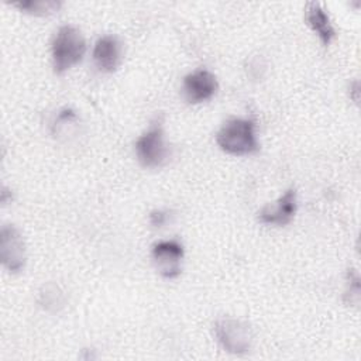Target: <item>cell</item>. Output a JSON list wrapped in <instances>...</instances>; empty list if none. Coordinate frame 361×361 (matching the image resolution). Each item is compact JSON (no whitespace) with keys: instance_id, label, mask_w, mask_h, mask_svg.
Wrapping results in <instances>:
<instances>
[{"instance_id":"obj_11","label":"cell","mask_w":361,"mask_h":361,"mask_svg":"<svg viewBox=\"0 0 361 361\" xmlns=\"http://www.w3.org/2000/svg\"><path fill=\"white\" fill-rule=\"evenodd\" d=\"M39 306L49 313H58L65 306L63 290L54 282L45 283L38 292Z\"/></svg>"},{"instance_id":"obj_1","label":"cell","mask_w":361,"mask_h":361,"mask_svg":"<svg viewBox=\"0 0 361 361\" xmlns=\"http://www.w3.org/2000/svg\"><path fill=\"white\" fill-rule=\"evenodd\" d=\"M217 147L233 157H248L259 151L257 123L250 117H230L216 133Z\"/></svg>"},{"instance_id":"obj_12","label":"cell","mask_w":361,"mask_h":361,"mask_svg":"<svg viewBox=\"0 0 361 361\" xmlns=\"http://www.w3.org/2000/svg\"><path fill=\"white\" fill-rule=\"evenodd\" d=\"M62 3L55 0H30V1H21L16 3L14 7L21 10L23 13L35 16V17H45L49 14H54L61 8Z\"/></svg>"},{"instance_id":"obj_5","label":"cell","mask_w":361,"mask_h":361,"mask_svg":"<svg viewBox=\"0 0 361 361\" xmlns=\"http://www.w3.org/2000/svg\"><path fill=\"white\" fill-rule=\"evenodd\" d=\"M0 259L3 267L11 274H18L25 267V241L14 224H3L0 228Z\"/></svg>"},{"instance_id":"obj_4","label":"cell","mask_w":361,"mask_h":361,"mask_svg":"<svg viewBox=\"0 0 361 361\" xmlns=\"http://www.w3.org/2000/svg\"><path fill=\"white\" fill-rule=\"evenodd\" d=\"M214 336L221 348L233 355H244L252 345L250 324L237 317H221L214 323Z\"/></svg>"},{"instance_id":"obj_3","label":"cell","mask_w":361,"mask_h":361,"mask_svg":"<svg viewBox=\"0 0 361 361\" xmlns=\"http://www.w3.org/2000/svg\"><path fill=\"white\" fill-rule=\"evenodd\" d=\"M134 151L142 168L158 169L168 164L171 148L165 138L162 118L157 117L151 121L149 127L135 140Z\"/></svg>"},{"instance_id":"obj_6","label":"cell","mask_w":361,"mask_h":361,"mask_svg":"<svg viewBox=\"0 0 361 361\" xmlns=\"http://www.w3.org/2000/svg\"><path fill=\"white\" fill-rule=\"evenodd\" d=\"M183 257V244L176 238L157 241L151 250L154 267L165 279H176L180 275Z\"/></svg>"},{"instance_id":"obj_13","label":"cell","mask_w":361,"mask_h":361,"mask_svg":"<svg viewBox=\"0 0 361 361\" xmlns=\"http://www.w3.org/2000/svg\"><path fill=\"white\" fill-rule=\"evenodd\" d=\"M169 219H171V213L169 210H165V209H155L149 213V217H148L149 224L157 228L164 227L169 221Z\"/></svg>"},{"instance_id":"obj_8","label":"cell","mask_w":361,"mask_h":361,"mask_svg":"<svg viewBox=\"0 0 361 361\" xmlns=\"http://www.w3.org/2000/svg\"><path fill=\"white\" fill-rule=\"evenodd\" d=\"M298 212V193L295 188L286 189L275 202L267 203L257 213V220L265 226H288Z\"/></svg>"},{"instance_id":"obj_2","label":"cell","mask_w":361,"mask_h":361,"mask_svg":"<svg viewBox=\"0 0 361 361\" xmlns=\"http://www.w3.org/2000/svg\"><path fill=\"white\" fill-rule=\"evenodd\" d=\"M86 39L82 31L72 25H61L51 42V63L56 75H62L79 65L86 54Z\"/></svg>"},{"instance_id":"obj_10","label":"cell","mask_w":361,"mask_h":361,"mask_svg":"<svg viewBox=\"0 0 361 361\" xmlns=\"http://www.w3.org/2000/svg\"><path fill=\"white\" fill-rule=\"evenodd\" d=\"M305 20L309 28L317 35L323 47H329L336 38V30L326 8L316 1L307 3L305 8Z\"/></svg>"},{"instance_id":"obj_7","label":"cell","mask_w":361,"mask_h":361,"mask_svg":"<svg viewBox=\"0 0 361 361\" xmlns=\"http://www.w3.org/2000/svg\"><path fill=\"white\" fill-rule=\"evenodd\" d=\"M219 82L213 72L200 68L185 75L182 80V97L189 104H200L216 96Z\"/></svg>"},{"instance_id":"obj_9","label":"cell","mask_w":361,"mask_h":361,"mask_svg":"<svg viewBox=\"0 0 361 361\" xmlns=\"http://www.w3.org/2000/svg\"><path fill=\"white\" fill-rule=\"evenodd\" d=\"M93 62L103 73H113L123 61V44L114 34L102 35L93 47Z\"/></svg>"}]
</instances>
